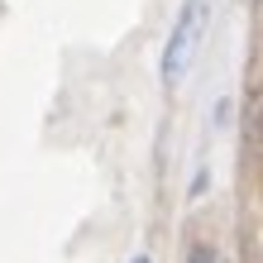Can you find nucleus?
I'll use <instances>...</instances> for the list:
<instances>
[{
  "mask_svg": "<svg viewBox=\"0 0 263 263\" xmlns=\"http://www.w3.org/2000/svg\"><path fill=\"white\" fill-rule=\"evenodd\" d=\"M206 29H211V0H182L177 20H173V29H167V43H163V63H158L167 91L182 86L187 72L196 67L201 43H206Z\"/></svg>",
  "mask_w": 263,
  "mask_h": 263,
  "instance_id": "1",
  "label": "nucleus"
},
{
  "mask_svg": "<svg viewBox=\"0 0 263 263\" xmlns=\"http://www.w3.org/2000/svg\"><path fill=\"white\" fill-rule=\"evenodd\" d=\"M249 134H254V148L263 153V86L249 96Z\"/></svg>",
  "mask_w": 263,
  "mask_h": 263,
  "instance_id": "2",
  "label": "nucleus"
},
{
  "mask_svg": "<svg viewBox=\"0 0 263 263\" xmlns=\"http://www.w3.org/2000/svg\"><path fill=\"white\" fill-rule=\"evenodd\" d=\"M187 263H220V254H215V244L196 239V244H192V254H187Z\"/></svg>",
  "mask_w": 263,
  "mask_h": 263,
  "instance_id": "3",
  "label": "nucleus"
},
{
  "mask_svg": "<svg viewBox=\"0 0 263 263\" xmlns=\"http://www.w3.org/2000/svg\"><path fill=\"white\" fill-rule=\"evenodd\" d=\"M129 263H153V258H148V254H134V258H129Z\"/></svg>",
  "mask_w": 263,
  "mask_h": 263,
  "instance_id": "4",
  "label": "nucleus"
}]
</instances>
